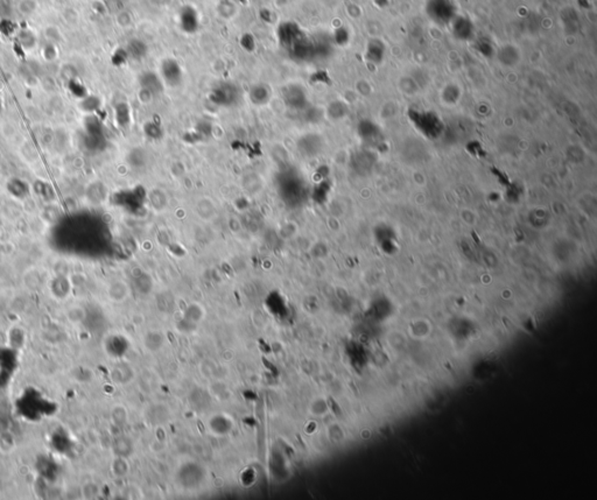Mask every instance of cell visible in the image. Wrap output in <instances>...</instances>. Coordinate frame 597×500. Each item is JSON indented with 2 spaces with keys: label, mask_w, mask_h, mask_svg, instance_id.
<instances>
[{
  "label": "cell",
  "mask_w": 597,
  "mask_h": 500,
  "mask_svg": "<svg viewBox=\"0 0 597 500\" xmlns=\"http://www.w3.org/2000/svg\"><path fill=\"white\" fill-rule=\"evenodd\" d=\"M239 89L236 84L223 82L216 85L209 94L211 103L220 108H231L239 102Z\"/></svg>",
  "instance_id": "1"
},
{
  "label": "cell",
  "mask_w": 597,
  "mask_h": 500,
  "mask_svg": "<svg viewBox=\"0 0 597 500\" xmlns=\"http://www.w3.org/2000/svg\"><path fill=\"white\" fill-rule=\"evenodd\" d=\"M272 92L271 89L267 84L264 83H258V84L252 85L249 90V98L250 102L256 107H265L271 101Z\"/></svg>",
  "instance_id": "10"
},
{
  "label": "cell",
  "mask_w": 597,
  "mask_h": 500,
  "mask_svg": "<svg viewBox=\"0 0 597 500\" xmlns=\"http://www.w3.org/2000/svg\"><path fill=\"white\" fill-rule=\"evenodd\" d=\"M235 1H240V2H244V0H235Z\"/></svg>",
  "instance_id": "38"
},
{
  "label": "cell",
  "mask_w": 597,
  "mask_h": 500,
  "mask_svg": "<svg viewBox=\"0 0 597 500\" xmlns=\"http://www.w3.org/2000/svg\"><path fill=\"white\" fill-rule=\"evenodd\" d=\"M410 119L414 125L428 138H436L442 132V122L437 115L432 112H410Z\"/></svg>",
  "instance_id": "2"
},
{
  "label": "cell",
  "mask_w": 597,
  "mask_h": 500,
  "mask_svg": "<svg viewBox=\"0 0 597 500\" xmlns=\"http://www.w3.org/2000/svg\"><path fill=\"white\" fill-rule=\"evenodd\" d=\"M44 35L46 40H47V42H52V44H58V42H61L62 40H63V34H62L61 29L57 27V26L54 25H48L46 26L44 28Z\"/></svg>",
  "instance_id": "21"
},
{
  "label": "cell",
  "mask_w": 597,
  "mask_h": 500,
  "mask_svg": "<svg viewBox=\"0 0 597 500\" xmlns=\"http://www.w3.org/2000/svg\"><path fill=\"white\" fill-rule=\"evenodd\" d=\"M150 202L152 204V208L157 211H163L167 204V200H166V196H164L163 191L158 190V189L151 191Z\"/></svg>",
  "instance_id": "24"
},
{
  "label": "cell",
  "mask_w": 597,
  "mask_h": 500,
  "mask_svg": "<svg viewBox=\"0 0 597 500\" xmlns=\"http://www.w3.org/2000/svg\"><path fill=\"white\" fill-rule=\"evenodd\" d=\"M127 57H128V55L125 49H118V51L115 52L113 55V62L115 64H121L126 61Z\"/></svg>",
  "instance_id": "35"
},
{
  "label": "cell",
  "mask_w": 597,
  "mask_h": 500,
  "mask_svg": "<svg viewBox=\"0 0 597 500\" xmlns=\"http://www.w3.org/2000/svg\"><path fill=\"white\" fill-rule=\"evenodd\" d=\"M98 493H100V488L94 482H88L82 486V495H83L84 498L92 499L97 497Z\"/></svg>",
  "instance_id": "32"
},
{
  "label": "cell",
  "mask_w": 597,
  "mask_h": 500,
  "mask_svg": "<svg viewBox=\"0 0 597 500\" xmlns=\"http://www.w3.org/2000/svg\"><path fill=\"white\" fill-rule=\"evenodd\" d=\"M140 89H144L152 95L156 96L160 95L163 91V82L160 76H158L153 71H145L140 75L139 77Z\"/></svg>",
  "instance_id": "8"
},
{
  "label": "cell",
  "mask_w": 597,
  "mask_h": 500,
  "mask_svg": "<svg viewBox=\"0 0 597 500\" xmlns=\"http://www.w3.org/2000/svg\"><path fill=\"white\" fill-rule=\"evenodd\" d=\"M332 40H334L336 45L343 47V46L348 45L349 40H350V34H349V31L345 27H338L335 29Z\"/></svg>",
  "instance_id": "28"
},
{
  "label": "cell",
  "mask_w": 597,
  "mask_h": 500,
  "mask_svg": "<svg viewBox=\"0 0 597 500\" xmlns=\"http://www.w3.org/2000/svg\"><path fill=\"white\" fill-rule=\"evenodd\" d=\"M108 293L112 301L120 302V301H124L127 297L128 287L123 281H114V282L111 283L110 287H109Z\"/></svg>",
  "instance_id": "16"
},
{
  "label": "cell",
  "mask_w": 597,
  "mask_h": 500,
  "mask_svg": "<svg viewBox=\"0 0 597 500\" xmlns=\"http://www.w3.org/2000/svg\"><path fill=\"white\" fill-rule=\"evenodd\" d=\"M128 162H130L132 167H144L146 165V154L141 150H133L128 154Z\"/></svg>",
  "instance_id": "26"
},
{
  "label": "cell",
  "mask_w": 597,
  "mask_h": 500,
  "mask_svg": "<svg viewBox=\"0 0 597 500\" xmlns=\"http://www.w3.org/2000/svg\"><path fill=\"white\" fill-rule=\"evenodd\" d=\"M454 35L460 40H469L473 35V25L467 18H455L453 24Z\"/></svg>",
  "instance_id": "13"
},
{
  "label": "cell",
  "mask_w": 597,
  "mask_h": 500,
  "mask_svg": "<svg viewBox=\"0 0 597 500\" xmlns=\"http://www.w3.org/2000/svg\"><path fill=\"white\" fill-rule=\"evenodd\" d=\"M326 113L330 119H341L346 114V107L342 102H332L326 109Z\"/></svg>",
  "instance_id": "25"
},
{
  "label": "cell",
  "mask_w": 597,
  "mask_h": 500,
  "mask_svg": "<svg viewBox=\"0 0 597 500\" xmlns=\"http://www.w3.org/2000/svg\"><path fill=\"white\" fill-rule=\"evenodd\" d=\"M276 36H278L280 45L286 49H289L296 42L305 38L306 33L295 21H283L278 26Z\"/></svg>",
  "instance_id": "3"
},
{
  "label": "cell",
  "mask_w": 597,
  "mask_h": 500,
  "mask_svg": "<svg viewBox=\"0 0 597 500\" xmlns=\"http://www.w3.org/2000/svg\"><path fill=\"white\" fill-rule=\"evenodd\" d=\"M196 210L200 217L204 218V220H209V218H213V216L216 215V208L214 207L213 202L208 200V198H202V200L199 201Z\"/></svg>",
  "instance_id": "19"
},
{
  "label": "cell",
  "mask_w": 597,
  "mask_h": 500,
  "mask_svg": "<svg viewBox=\"0 0 597 500\" xmlns=\"http://www.w3.org/2000/svg\"><path fill=\"white\" fill-rule=\"evenodd\" d=\"M243 187L246 191H249V194L256 195L263 189L264 182L257 173H246L245 177L243 178Z\"/></svg>",
  "instance_id": "15"
},
{
  "label": "cell",
  "mask_w": 597,
  "mask_h": 500,
  "mask_svg": "<svg viewBox=\"0 0 597 500\" xmlns=\"http://www.w3.org/2000/svg\"><path fill=\"white\" fill-rule=\"evenodd\" d=\"M239 44H240V46H242V48L244 49V51H246L249 53L255 51L257 47V42H256L255 36H253L252 34H250V33H245V34L242 35Z\"/></svg>",
  "instance_id": "31"
},
{
  "label": "cell",
  "mask_w": 597,
  "mask_h": 500,
  "mask_svg": "<svg viewBox=\"0 0 597 500\" xmlns=\"http://www.w3.org/2000/svg\"><path fill=\"white\" fill-rule=\"evenodd\" d=\"M16 7L20 14L29 16L38 12L40 4H39V0H19Z\"/></svg>",
  "instance_id": "20"
},
{
  "label": "cell",
  "mask_w": 597,
  "mask_h": 500,
  "mask_svg": "<svg viewBox=\"0 0 597 500\" xmlns=\"http://www.w3.org/2000/svg\"><path fill=\"white\" fill-rule=\"evenodd\" d=\"M42 55H44V58L46 61H54L55 58H57V48H56V45L52 44V42H47V44L45 45V47L42 48Z\"/></svg>",
  "instance_id": "33"
},
{
  "label": "cell",
  "mask_w": 597,
  "mask_h": 500,
  "mask_svg": "<svg viewBox=\"0 0 597 500\" xmlns=\"http://www.w3.org/2000/svg\"><path fill=\"white\" fill-rule=\"evenodd\" d=\"M427 9L434 21L448 22L453 19L455 6L451 0H431Z\"/></svg>",
  "instance_id": "6"
},
{
  "label": "cell",
  "mask_w": 597,
  "mask_h": 500,
  "mask_svg": "<svg viewBox=\"0 0 597 500\" xmlns=\"http://www.w3.org/2000/svg\"><path fill=\"white\" fill-rule=\"evenodd\" d=\"M62 18L69 25H76L80 21V13L74 7H67L62 11Z\"/></svg>",
  "instance_id": "30"
},
{
  "label": "cell",
  "mask_w": 597,
  "mask_h": 500,
  "mask_svg": "<svg viewBox=\"0 0 597 500\" xmlns=\"http://www.w3.org/2000/svg\"><path fill=\"white\" fill-rule=\"evenodd\" d=\"M114 118L120 127L126 128L131 122V110L127 103L120 102L114 108Z\"/></svg>",
  "instance_id": "14"
},
{
  "label": "cell",
  "mask_w": 597,
  "mask_h": 500,
  "mask_svg": "<svg viewBox=\"0 0 597 500\" xmlns=\"http://www.w3.org/2000/svg\"><path fill=\"white\" fill-rule=\"evenodd\" d=\"M285 104L293 110H305L308 104V97L305 88L300 84H288L282 90Z\"/></svg>",
  "instance_id": "5"
},
{
  "label": "cell",
  "mask_w": 597,
  "mask_h": 500,
  "mask_svg": "<svg viewBox=\"0 0 597 500\" xmlns=\"http://www.w3.org/2000/svg\"><path fill=\"white\" fill-rule=\"evenodd\" d=\"M125 51H126L128 57L137 59V61H140V59L146 57L148 48H147V45L145 44L143 40L133 39L128 42L126 48H125Z\"/></svg>",
  "instance_id": "12"
},
{
  "label": "cell",
  "mask_w": 597,
  "mask_h": 500,
  "mask_svg": "<svg viewBox=\"0 0 597 500\" xmlns=\"http://www.w3.org/2000/svg\"><path fill=\"white\" fill-rule=\"evenodd\" d=\"M259 16H260V18H262V20H264V21H265V22H269V24H270V22H272L273 14H272V12L270 11V9H267V8H263V9H260Z\"/></svg>",
  "instance_id": "36"
},
{
  "label": "cell",
  "mask_w": 597,
  "mask_h": 500,
  "mask_svg": "<svg viewBox=\"0 0 597 500\" xmlns=\"http://www.w3.org/2000/svg\"><path fill=\"white\" fill-rule=\"evenodd\" d=\"M358 133L361 135V138L364 140L365 142H368V144L370 145H377L378 147H380L382 144V138L380 134V131L378 130V127L376 126L372 121L369 120H363L361 124L358 125Z\"/></svg>",
  "instance_id": "9"
},
{
  "label": "cell",
  "mask_w": 597,
  "mask_h": 500,
  "mask_svg": "<svg viewBox=\"0 0 597 500\" xmlns=\"http://www.w3.org/2000/svg\"><path fill=\"white\" fill-rule=\"evenodd\" d=\"M67 316H68V320L70 321L71 323L77 324V323H81L82 321L85 319V311L83 308H81V307H72L68 310Z\"/></svg>",
  "instance_id": "29"
},
{
  "label": "cell",
  "mask_w": 597,
  "mask_h": 500,
  "mask_svg": "<svg viewBox=\"0 0 597 500\" xmlns=\"http://www.w3.org/2000/svg\"><path fill=\"white\" fill-rule=\"evenodd\" d=\"M180 27L187 34H194L199 31L200 28V18L199 13L193 6L187 5L181 8L179 14Z\"/></svg>",
  "instance_id": "7"
},
{
  "label": "cell",
  "mask_w": 597,
  "mask_h": 500,
  "mask_svg": "<svg viewBox=\"0 0 597 500\" xmlns=\"http://www.w3.org/2000/svg\"><path fill=\"white\" fill-rule=\"evenodd\" d=\"M16 38H18V42L21 45V47L27 49V51L34 49L36 44H38V38H36L35 33L31 28H22L20 31H18Z\"/></svg>",
  "instance_id": "18"
},
{
  "label": "cell",
  "mask_w": 597,
  "mask_h": 500,
  "mask_svg": "<svg viewBox=\"0 0 597 500\" xmlns=\"http://www.w3.org/2000/svg\"><path fill=\"white\" fill-rule=\"evenodd\" d=\"M100 107H101V99L98 97H96V96H85V97L82 98V101L80 102V108L83 111L88 112V113H92V112L98 110Z\"/></svg>",
  "instance_id": "22"
},
{
  "label": "cell",
  "mask_w": 597,
  "mask_h": 500,
  "mask_svg": "<svg viewBox=\"0 0 597 500\" xmlns=\"http://www.w3.org/2000/svg\"><path fill=\"white\" fill-rule=\"evenodd\" d=\"M384 45L379 40H374L368 46L367 58L374 63H380L384 58Z\"/></svg>",
  "instance_id": "17"
},
{
  "label": "cell",
  "mask_w": 597,
  "mask_h": 500,
  "mask_svg": "<svg viewBox=\"0 0 597 500\" xmlns=\"http://www.w3.org/2000/svg\"><path fill=\"white\" fill-rule=\"evenodd\" d=\"M92 1H105V0H92Z\"/></svg>",
  "instance_id": "37"
},
{
  "label": "cell",
  "mask_w": 597,
  "mask_h": 500,
  "mask_svg": "<svg viewBox=\"0 0 597 500\" xmlns=\"http://www.w3.org/2000/svg\"><path fill=\"white\" fill-rule=\"evenodd\" d=\"M161 79L170 88H176L183 81V70L175 58H164L160 67Z\"/></svg>",
  "instance_id": "4"
},
{
  "label": "cell",
  "mask_w": 597,
  "mask_h": 500,
  "mask_svg": "<svg viewBox=\"0 0 597 500\" xmlns=\"http://www.w3.org/2000/svg\"><path fill=\"white\" fill-rule=\"evenodd\" d=\"M144 132L147 135V138L152 139V140H158V139L163 138V130L161 128L160 124H158L156 121H147L144 125Z\"/></svg>",
  "instance_id": "23"
},
{
  "label": "cell",
  "mask_w": 597,
  "mask_h": 500,
  "mask_svg": "<svg viewBox=\"0 0 597 500\" xmlns=\"http://www.w3.org/2000/svg\"><path fill=\"white\" fill-rule=\"evenodd\" d=\"M299 150L305 154V157H315L321 151L322 141L319 135L306 134L299 140Z\"/></svg>",
  "instance_id": "11"
},
{
  "label": "cell",
  "mask_w": 597,
  "mask_h": 500,
  "mask_svg": "<svg viewBox=\"0 0 597 500\" xmlns=\"http://www.w3.org/2000/svg\"><path fill=\"white\" fill-rule=\"evenodd\" d=\"M15 440L11 433L0 434V450L2 452H9L14 449Z\"/></svg>",
  "instance_id": "27"
},
{
  "label": "cell",
  "mask_w": 597,
  "mask_h": 500,
  "mask_svg": "<svg viewBox=\"0 0 597 500\" xmlns=\"http://www.w3.org/2000/svg\"><path fill=\"white\" fill-rule=\"evenodd\" d=\"M477 49L478 52L481 53V54L484 56H491L492 55V47H491L489 42L487 41H481L477 44Z\"/></svg>",
  "instance_id": "34"
}]
</instances>
